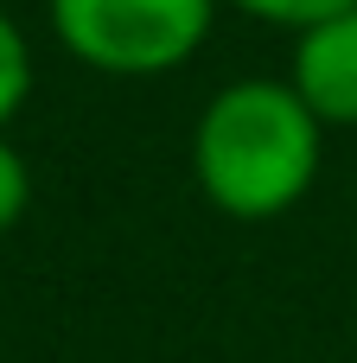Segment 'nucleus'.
Returning <instances> with one entry per match:
<instances>
[{
	"mask_svg": "<svg viewBox=\"0 0 357 363\" xmlns=\"http://www.w3.org/2000/svg\"><path fill=\"white\" fill-rule=\"evenodd\" d=\"M26 204H32V172H26V160H19V147L0 134V236L26 217Z\"/></svg>",
	"mask_w": 357,
	"mask_h": 363,
	"instance_id": "423d86ee",
	"label": "nucleus"
},
{
	"mask_svg": "<svg viewBox=\"0 0 357 363\" xmlns=\"http://www.w3.org/2000/svg\"><path fill=\"white\" fill-rule=\"evenodd\" d=\"M26 96H32V45H26V32L0 13V134H6V121L26 108Z\"/></svg>",
	"mask_w": 357,
	"mask_h": 363,
	"instance_id": "20e7f679",
	"label": "nucleus"
},
{
	"mask_svg": "<svg viewBox=\"0 0 357 363\" xmlns=\"http://www.w3.org/2000/svg\"><path fill=\"white\" fill-rule=\"evenodd\" d=\"M287 83L326 128H357V6L326 13L294 32Z\"/></svg>",
	"mask_w": 357,
	"mask_h": 363,
	"instance_id": "7ed1b4c3",
	"label": "nucleus"
},
{
	"mask_svg": "<svg viewBox=\"0 0 357 363\" xmlns=\"http://www.w3.org/2000/svg\"><path fill=\"white\" fill-rule=\"evenodd\" d=\"M326 121L300 102L287 77L224 83L192 128V179L211 211L236 223H275L319 185Z\"/></svg>",
	"mask_w": 357,
	"mask_h": 363,
	"instance_id": "f257e3e1",
	"label": "nucleus"
},
{
	"mask_svg": "<svg viewBox=\"0 0 357 363\" xmlns=\"http://www.w3.org/2000/svg\"><path fill=\"white\" fill-rule=\"evenodd\" d=\"M224 0H51L57 45L102 77H166L198 57Z\"/></svg>",
	"mask_w": 357,
	"mask_h": 363,
	"instance_id": "f03ea898",
	"label": "nucleus"
},
{
	"mask_svg": "<svg viewBox=\"0 0 357 363\" xmlns=\"http://www.w3.org/2000/svg\"><path fill=\"white\" fill-rule=\"evenodd\" d=\"M224 6H236V13H249V19H262V26L300 32V26L326 19V13H345V6H357V0H224Z\"/></svg>",
	"mask_w": 357,
	"mask_h": 363,
	"instance_id": "39448f33",
	"label": "nucleus"
}]
</instances>
